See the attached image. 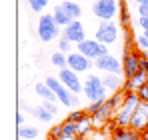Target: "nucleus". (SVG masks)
Listing matches in <instances>:
<instances>
[{"label": "nucleus", "instance_id": "f257e3e1", "mask_svg": "<svg viewBox=\"0 0 148 140\" xmlns=\"http://www.w3.org/2000/svg\"><path fill=\"white\" fill-rule=\"evenodd\" d=\"M140 102H142V98H140L138 92H124V100L120 104V108L116 110V116H114V126L130 128L132 114H134V110L138 108Z\"/></svg>", "mask_w": 148, "mask_h": 140}, {"label": "nucleus", "instance_id": "f03ea898", "mask_svg": "<svg viewBox=\"0 0 148 140\" xmlns=\"http://www.w3.org/2000/svg\"><path fill=\"white\" fill-rule=\"evenodd\" d=\"M84 96L90 100V102H96V100H108V88L104 86L102 78L96 74H88L84 78Z\"/></svg>", "mask_w": 148, "mask_h": 140}, {"label": "nucleus", "instance_id": "7ed1b4c3", "mask_svg": "<svg viewBox=\"0 0 148 140\" xmlns=\"http://www.w3.org/2000/svg\"><path fill=\"white\" fill-rule=\"evenodd\" d=\"M36 32H38V38H40L42 42H50V40L58 38L60 26L54 20L52 14H42L40 20H38V26H36Z\"/></svg>", "mask_w": 148, "mask_h": 140}, {"label": "nucleus", "instance_id": "20e7f679", "mask_svg": "<svg viewBox=\"0 0 148 140\" xmlns=\"http://www.w3.org/2000/svg\"><path fill=\"white\" fill-rule=\"evenodd\" d=\"M94 38L98 42H102V44H106V46L118 42V24L114 20H100Z\"/></svg>", "mask_w": 148, "mask_h": 140}, {"label": "nucleus", "instance_id": "39448f33", "mask_svg": "<svg viewBox=\"0 0 148 140\" xmlns=\"http://www.w3.org/2000/svg\"><path fill=\"white\" fill-rule=\"evenodd\" d=\"M90 10L98 20H114L118 14V0H94Z\"/></svg>", "mask_w": 148, "mask_h": 140}, {"label": "nucleus", "instance_id": "423d86ee", "mask_svg": "<svg viewBox=\"0 0 148 140\" xmlns=\"http://www.w3.org/2000/svg\"><path fill=\"white\" fill-rule=\"evenodd\" d=\"M76 48H78V52H82V54L88 56L90 60H98L102 56L110 54V52H108V46L102 44V42H98L96 38H86V40H82L80 44H76Z\"/></svg>", "mask_w": 148, "mask_h": 140}, {"label": "nucleus", "instance_id": "0eeeda50", "mask_svg": "<svg viewBox=\"0 0 148 140\" xmlns=\"http://www.w3.org/2000/svg\"><path fill=\"white\" fill-rule=\"evenodd\" d=\"M142 56L140 52H134L130 46L124 48V56H122V66H124V76L126 78H134L140 70H142Z\"/></svg>", "mask_w": 148, "mask_h": 140}, {"label": "nucleus", "instance_id": "6e6552de", "mask_svg": "<svg viewBox=\"0 0 148 140\" xmlns=\"http://www.w3.org/2000/svg\"><path fill=\"white\" fill-rule=\"evenodd\" d=\"M46 84H48L50 88H52V92L56 94V98H58V102H62L64 106H74V102H72V98H74V94L60 82V78H56V76H48L46 80H44Z\"/></svg>", "mask_w": 148, "mask_h": 140}, {"label": "nucleus", "instance_id": "1a4fd4ad", "mask_svg": "<svg viewBox=\"0 0 148 140\" xmlns=\"http://www.w3.org/2000/svg\"><path fill=\"white\" fill-rule=\"evenodd\" d=\"M58 78H60V82L70 90L72 94H78V92H84V82L78 78V72H74L70 70L68 66L66 68H60L58 72Z\"/></svg>", "mask_w": 148, "mask_h": 140}, {"label": "nucleus", "instance_id": "9d476101", "mask_svg": "<svg viewBox=\"0 0 148 140\" xmlns=\"http://www.w3.org/2000/svg\"><path fill=\"white\" fill-rule=\"evenodd\" d=\"M94 66V60H90L88 56H84L82 52H70L68 54V68L74 70V72H88V70H92Z\"/></svg>", "mask_w": 148, "mask_h": 140}, {"label": "nucleus", "instance_id": "9b49d317", "mask_svg": "<svg viewBox=\"0 0 148 140\" xmlns=\"http://www.w3.org/2000/svg\"><path fill=\"white\" fill-rule=\"evenodd\" d=\"M130 128L132 130H138V132H144L148 128V102L142 100L138 104V108L134 110L132 120H130Z\"/></svg>", "mask_w": 148, "mask_h": 140}, {"label": "nucleus", "instance_id": "f8f14e48", "mask_svg": "<svg viewBox=\"0 0 148 140\" xmlns=\"http://www.w3.org/2000/svg\"><path fill=\"white\" fill-rule=\"evenodd\" d=\"M94 66L102 72H112V74H124V66L122 62L114 56V54H106L98 60H94Z\"/></svg>", "mask_w": 148, "mask_h": 140}, {"label": "nucleus", "instance_id": "ddd939ff", "mask_svg": "<svg viewBox=\"0 0 148 140\" xmlns=\"http://www.w3.org/2000/svg\"><path fill=\"white\" fill-rule=\"evenodd\" d=\"M64 36L72 42V44H80L82 40H86V32H84V26L78 20H72L68 26H64Z\"/></svg>", "mask_w": 148, "mask_h": 140}, {"label": "nucleus", "instance_id": "4468645a", "mask_svg": "<svg viewBox=\"0 0 148 140\" xmlns=\"http://www.w3.org/2000/svg\"><path fill=\"white\" fill-rule=\"evenodd\" d=\"M102 82H104V86L108 88V92H120V90H122V86H124L120 74H112V72H104Z\"/></svg>", "mask_w": 148, "mask_h": 140}, {"label": "nucleus", "instance_id": "2eb2a0df", "mask_svg": "<svg viewBox=\"0 0 148 140\" xmlns=\"http://www.w3.org/2000/svg\"><path fill=\"white\" fill-rule=\"evenodd\" d=\"M112 140H142V132L132 130V128H120L116 126L112 132Z\"/></svg>", "mask_w": 148, "mask_h": 140}, {"label": "nucleus", "instance_id": "dca6fc26", "mask_svg": "<svg viewBox=\"0 0 148 140\" xmlns=\"http://www.w3.org/2000/svg\"><path fill=\"white\" fill-rule=\"evenodd\" d=\"M24 110L28 114H32L34 118L42 120V122H50V120H52V114H50L42 104H40V106H28V104H24Z\"/></svg>", "mask_w": 148, "mask_h": 140}, {"label": "nucleus", "instance_id": "f3484780", "mask_svg": "<svg viewBox=\"0 0 148 140\" xmlns=\"http://www.w3.org/2000/svg\"><path fill=\"white\" fill-rule=\"evenodd\" d=\"M94 128V118L92 114H86L80 122H76V130H78V136H88L90 130Z\"/></svg>", "mask_w": 148, "mask_h": 140}, {"label": "nucleus", "instance_id": "a211bd4d", "mask_svg": "<svg viewBox=\"0 0 148 140\" xmlns=\"http://www.w3.org/2000/svg\"><path fill=\"white\" fill-rule=\"evenodd\" d=\"M34 90H36V94H38L42 100H50V102L58 100V98H56V94L52 92V88H50L46 82H38V84L34 86Z\"/></svg>", "mask_w": 148, "mask_h": 140}, {"label": "nucleus", "instance_id": "6ab92c4d", "mask_svg": "<svg viewBox=\"0 0 148 140\" xmlns=\"http://www.w3.org/2000/svg\"><path fill=\"white\" fill-rule=\"evenodd\" d=\"M62 8L66 10V14L72 18V20H78L80 16H82V6L78 4V2H72V0H66V2H62Z\"/></svg>", "mask_w": 148, "mask_h": 140}, {"label": "nucleus", "instance_id": "aec40b11", "mask_svg": "<svg viewBox=\"0 0 148 140\" xmlns=\"http://www.w3.org/2000/svg\"><path fill=\"white\" fill-rule=\"evenodd\" d=\"M52 16H54V20L58 22V26H68V24L72 22V18H70V16L66 14V10L62 8V4L54 8V12H52Z\"/></svg>", "mask_w": 148, "mask_h": 140}, {"label": "nucleus", "instance_id": "412c9836", "mask_svg": "<svg viewBox=\"0 0 148 140\" xmlns=\"http://www.w3.org/2000/svg\"><path fill=\"white\" fill-rule=\"evenodd\" d=\"M50 60H52V64H54L56 68H66V66H68V54H66V52H60V50H58V52L52 54Z\"/></svg>", "mask_w": 148, "mask_h": 140}, {"label": "nucleus", "instance_id": "4be33fe9", "mask_svg": "<svg viewBox=\"0 0 148 140\" xmlns=\"http://www.w3.org/2000/svg\"><path fill=\"white\" fill-rule=\"evenodd\" d=\"M38 134H40V132H38L36 126H20V128H18V136L24 138V140H32V138H36Z\"/></svg>", "mask_w": 148, "mask_h": 140}, {"label": "nucleus", "instance_id": "5701e85b", "mask_svg": "<svg viewBox=\"0 0 148 140\" xmlns=\"http://www.w3.org/2000/svg\"><path fill=\"white\" fill-rule=\"evenodd\" d=\"M28 6L34 10V12H42L46 6H48V0H26Z\"/></svg>", "mask_w": 148, "mask_h": 140}, {"label": "nucleus", "instance_id": "b1692460", "mask_svg": "<svg viewBox=\"0 0 148 140\" xmlns=\"http://www.w3.org/2000/svg\"><path fill=\"white\" fill-rule=\"evenodd\" d=\"M134 44H136L138 50H148V38H146V34H144V32H142V34H136Z\"/></svg>", "mask_w": 148, "mask_h": 140}, {"label": "nucleus", "instance_id": "393cba45", "mask_svg": "<svg viewBox=\"0 0 148 140\" xmlns=\"http://www.w3.org/2000/svg\"><path fill=\"white\" fill-rule=\"evenodd\" d=\"M58 50H60V52H66V54H70V52H72V42H70L66 36H62V38L58 40Z\"/></svg>", "mask_w": 148, "mask_h": 140}, {"label": "nucleus", "instance_id": "a878e982", "mask_svg": "<svg viewBox=\"0 0 148 140\" xmlns=\"http://www.w3.org/2000/svg\"><path fill=\"white\" fill-rule=\"evenodd\" d=\"M120 22H122V26L130 24V12H128V8L124 6L122 2H120Z\"/></svg>", "mask_w": 148, "mask_h": 140}, {"label": "nucleus", "instance_id": "bb28decb", "mask_svg": "<svg viewBox=\"0 0 148 140\" xmlns=\"http://www.w3.org/2000/svg\"><path fill=\"white\" fill-rule=\"evenodd\" d=\"M102 104H104V100H96V102H90V104L86 106V114H96L100 108H102Z\"/></svg>", "mask_w": 148, "mask_h": 140}, {"label": "nucleus", "instance_id": "cd10ccee", "mask_svg": "<svg viewBox=\"0 0 148 140\" xmlns=\"http://www.w3.org/2000/svg\"><path fill=\"white\" fill-rule=\"evenodd\" d=\"M84 116H86V110H74V112H70V114H68V118H66V120H70V122H74V124H76V122H80Z\"/></svg>", "mask_w": 148, "mask_h": 140}, {"label": "nucleus", "instance_id": "c85d7f7f", "mask_svg": "<svg viewBox=\"0 0 148 140\" xmlns=\"http://www.w3.org/2000/svg\"><path fill=\"white\" fill-rule=\"evenodd\" d=\"M42 106H44V108L48 110L52 116H56V114H58V106H56L54 102H50V100H42Z\"/></svg>", "mask_w": 148, "mask_h": 140}, {"label": "nucleus", "instance_id": "c756f323", "mask_svg": "<svg viewBox=\"0 0 148 140\" xmlns=\"http://www.w3.org/2000/svg\"><path fill=\"white\" fill-rule=\"evenodd\" d=\"M60 136H62V124H60V126H54V128H52V130H50V138H60Z\"/></svg>", "mask_w": 148, "mask_h": 140}, {"label": "nucleus", "instance_id": "7c9ffc66", "mask_svg": "<svg viewBox=\"0 0 148 140\" xmlns=\"http://www.w3.org/2000/svg\"><path fill=\"white\" fill-rule=\"evenodd\" d=\"M138 94H140L142 100H146V102H148V82H146V84H142V86L138 88Z\"/></svg>", "mask_w": 148, "mask_h": 140}, {"label": "nucleus", "instance_id": "2f4dec72", "mask_svg": "<svg viewBox=\"0 0 148 140\" xmlns=\"http://www.w3.org/2000/svg\"><path fill=\"white\" fill-rule=\"evenodd\" d=\"M138 16L148 18V4H138Z\"/></svg>", "mask_w": 148, "mask_h": 140}, {"label": "nucleus", "instance_id": "473e14b6", "mask_svg": "<svg viewBox=\"0 0 148 140\" xmlns=\"http://www.w3.org/2000/svg\"><path fill=\"white\" fill-rule=\"evenodd\" d=\"M138 26L142 28V32H148V18H142V16H138Z\"/></svg>", "mask_w": 148, "mask_h": 140}, {"label": "nucleus", "instance_id": "72a5a7b5", "mask_svg": "<svg viewBox=\"0 0 148 140\" xmlns=\"http://www.w3.org/2000/svg\"><path fill=\"white\" fill-rule=\"evenodd\" d=\"M16 124H18V126H24V114H22V112L16 114Z\"/></svg>", "mask_w": 148, "mask_h": 140}, {"label": "nucleus", "instance_id": "f704fd0d", "mask_svg": "<svg viewBox=\"0 0 148 140\" xmlns=\"http://www.w3.org/2000/svg\"><path fill=\"white\" fill-rule=\"evenodd\" d=\"M140 66H142V70L148 74V58H142V64H140Z\"/></svg>", "mask_w": 148, "mask_h": 140}, {"label": "nucleus", "instance_id": "c9c22d12", "mask_svg": "<svg viewBox=\"0 0 148 140\" xmlns=\"http://www.w3.org/2000/svg\"><path fill=\"white\" fill-rule=\"evenodd\" d=\"M88 140H104V134H94V136H92V138H88Z\"/></svg>", "mask_w": 148, "mask_h": 140}, {"label": "nucleus", "instance_id": "e433bc0d", "mask_svg": "<svg viewBox=\"0 0 148 140\" xmlns=\"http://www.w3.org/2000/svg\"><path fill=\"white\" fill-rule=\"evenodd\" d=\"M142 140H148V128L144 130V132H142Z\"/></svg>", "mask_w": 148, "mask_h": 140}, {"label": "nucleus", "instance_id": "4c0bfd02", "mask_svg": "<svg viewBox=\"0 0 148 140\" xmlns=\"http://www.w3.org/2000/svg\"><path fill=\"white\" fill-rule=\"evenodd\" d=\"M136 4H148V0H134Z\"/></svg>", "mask_w": 148, "mask_h": 140}, {"label": "nucleus", "instance_id": "58836bf2", "mask_svg": "<svg viewBox=\"0 0 148 140\" xmlns=\"http://www.w3.org/2000/svg\"><path fill=\"white\" fill-rule=\"evenodd\" d=\"M74 140H88V136H76Z\"/></svg>", "mask_w": 148, "mask_h": 140}, {"label": "nucleus", "instance_id": "ea45409f", "mask_svg": "<svg viewBox=\"0 0 148 140\" xmlns=\"http://www.w3.org/2000/svg\"><path fill=\"white\" fill-rule=\"evenodd\" d=\"M86 2H94V0H86Z\"/></svg>", "mask_w": 148, "mask_h": 140}, {"label": "nucleus", "instance_id": "a19ab883", "mask_svg": "<svg viewBox=\"0 0 148 140\" xmlns=\"http://www.w3.org/2000/svg\"><path fill=\"white\" fill-rule=\"evenodd\" d=\"M48 140H56V138H48Z\"/></svg>", "mask_w": 148, "mask_h": 140}]
</instances>
